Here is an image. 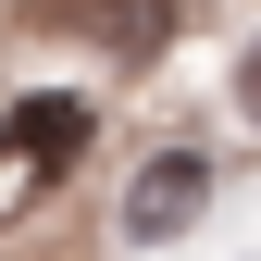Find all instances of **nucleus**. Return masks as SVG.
I'll list each match as a JSON object with an SVG mask.
<instances>
[{
	"instance_id": "nucleus-1",
	"label": "nucleus",
	"mask_w": 261,
	"mask_h": 261,
	"mask_svg": "<svg viewBox=\"0 0 261 261\" xmlns=\"http://www.w3.org/2000/svg\"><path fill=\"white\" fill-rule=\"evenodd\" d=\"M199 199H212V162H199V149H162L149 174L124 187V237H137V249L187 237V224H199Z\"/></svg>"
},
{
	"instance_id": "nucleus-2",
	"label": "nucleus",
	"mask_w": 261,
	"mask_h": 261,
	"mask_svg": "<svg viewBox=\"0 0 261 261\" xmlns=\"http://www.w3.org/2000/svg\"><path fill=\"white\" fill-rule=\"evenodd\" d=\"M0 149H13L25 174H62V162L87 149V100H75V87H25V100L0 112Z\"/></svg>"
},
{
	"instance_id": "nucleus-3",
	"label": "nucleus",
	"mask_w": 261,
	"mask_h": 261,
	"mask_svg": "<svg viewBox=\"0 0 261 261\" xmlns=\"http://www.w3.org/2000/svg\"><path fill=\"white\" fill-rule=\"evenodd\" d=\"M87 13L112 25L124 50H162V25H174V0H87Z\"/></svg>"
},
{
	"instance_id": "nucleus-4",
	"label": "nucleus",
	"mask_w": 261,
	"mask_h": 261,
	"mask_svg": "<svg viewBox=\"0 0 261 261\" xmlns=\"http://www.w3.org/2000/svg\"><path fill=\"white\" fill-rule=\"evenodd\" d=\"M237 100H249V112H261V50H249V75H237Z\"/></svg>"
}]
</instances>
